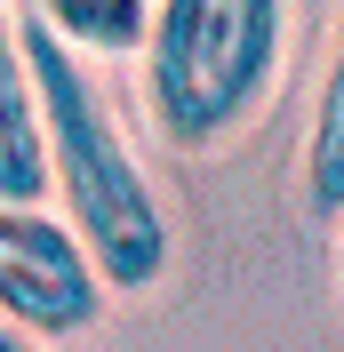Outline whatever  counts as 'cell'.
<instances>
[{"label":"cell","instance_id":"3","mask_svg":"<svg viewBox=\"0 0 344 352\" xmlns=\"http://www.w3.org/2000/svg\"><path fill=\"white\" fill-rule=\"evenodd\" d=\"M112 288L88 264L80 232L48 217L41 200H0V312L17 320L32 344H65L105 320Z\"/></svg>","mask_w":344,"mask_h":352},{"label":"cell","instance_id":"8","mask_svg":"<svg viewBox=\"0 0 344 352\" xmlns=\"http://www.w3.org/2000/svg\"><path fill=\"white\" fill-rule=\"evenodd\" d=\"M336 305H344V264H336Z\"/></svg>","mask_w":344,"mask_h":352},{"label":"cell","instance_id":"1","mask_svg":"<svg viewBox=\"0 0 344 352\" xmlns=\"http://www.w3.org/2000/svg\"><path fill=\"white\" fill-rule=\"evenodd\" d=\"M24 65H32V96H41L56 217L80 232L88 264L105 272L112 296H144L169 272L176 232H169V208L152 192L129 129H120V112L96 88V72L80 65V48L65 32H48L41 16H24Z\"/></svg>","mask_w":344,"mask_h":352},{"label":"cell","instance_id":"4","mask_svg":"<svg viewBox=\"0 0 344 352\" xmlns=\"http://www.w3.org/2000/svg\"><path fill=\"white\" fill-rule=\"evenodd\" d=\"M0 200H48V136H41L17 0H0Z\"/></svg>","mask_w":344,"mask_h":352},{"label":"cell","instance_id":"6","mask_svg":"<svg viewBox=\"0 0 344 352\" xmlns=\"http://www.w3.org/2000/svg\"><path fill=\"white\" fill-rule=\"evenodd\" d=\"M17 16H41L48 32H65L80 56H129L144 41L152 0H17Z\"/></svg>","mask_w":344,"mask_h":352},{"label":"cell","instance_id":"5","mask_svg":"<svg viewBox=\"0 0 344 352\" xmlns=\"http://www.w3.org/2000/svg\"><path fill=\"white\" fill-rule=\"evenodd\" d=\"M297 192L312 217H344V16L321 65V96H312V129H304V160H297Z\"/></svg>","mask_w":344,"mask_h":352},{"label":"cell","instance_id":"7","mask_svg":"<svg viewBox=\"0 0 344 352\" xmlns=\"http://www.w3.org/2000/svg\"><path fill=\"white\" fill-rule=\"evenodd\" d=\"M0 352H41V344H32V336H24L17 320H8V312H0Z\"/></svg>","mask_w":344,"mask_h":352},{"label":"cell","instance_id":"2","mask_svg":"<svg viewBox=\"0 0 344 352\" xmlns=\"http://www.w3.org/2000/svg\"><path fill=\"white\" fill-rule=\"evenodd\" d=\"M288 48V0H152L144 104L176 153H208L264 104Z\"/></svg>","mask_w":344,"mask_h":352}]
</instances>
